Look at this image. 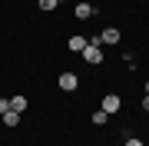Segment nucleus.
<instances>
[{"instance_id": "1", "label": "nucleus", "mask_w": 149, "mask_h": 146, "mask_svg": "<svg viewBox=\"0 0 149 146\" xmlns=\"http://www.w3.org/2000/svg\"><path fill=\"white\" fill-rule=\"evenodd\" d=\"M83 60L90 66H96V63H103V50H100V37L93 40V43H86V50H83Z\"/></svg>"}, {"instance_id": "2", "label": "nucleus", "mask_w": 149, "mask_h": 146, "mask_svg": "<svg viewBox=\"0 0 149 146\" xmlns=\"http://www.w3.org/2000/svg\"><path fill=\"white\" fill-rule=\"evenodd\" d=\"M76 87H80L76 73H60V90H63V93H73Z\"/></svg>"}, {"instance_id": "3", "label": "nucleus", "mask_w": 149, "mask_h": 146, "mask_svg": "<svg viewBox=\"0 0 149 146\" xmlns=\"http://www.w3.org/2000/svg\"><path fill=\"white\" fill-rule=\"evenodd\" d=\"M119 106H123V100L116 96V93H109V96L103 100V113H109V116H113V113H119Z\"/></svg>"}, {"instance_id": "4", "label": "nucleus", "mask_w": 149, "mask_h": 146, "mask_svg": "<svg viewBox=\"0 0 149 146\" xmlns=\"http://www.w3.org/2000/svg\"><path fill=\"white\" fill-rule=\"evenodd\" d=\"M93 13H96V10L86 3V0H76V20H86V17H93Z\"/></svg>"}, {"instance_id": "5", "label": "nucleus", "mask_w": 149, "mask_h": 146, "mask_svg": "<svg viewBox=\"0 0 149 146\" xmlns=\"http://www.w3.org/2000/svg\"><path fill=\"white\" fill-rule=\"evenodd\" d=\"M100 43H119V30L116 27H106L100 33Z\"/></svg>"}, {"instance_id": "6", "label": "nucleus", "mask_w": 149, "mask_h": 146, "mask_svg": "<svg viewBox=\"0 0 149 146\" xmlns=\"http://www.w3.org/2000/svg\"><path fill=\"white\" fill-rule=\"evenodd\" d=\"M86 43H90V40H86V37H70V50H73V53H83V50H86Z\"/></svg>"}, {"instance_id": "7", "label": "nucleus", "mask_w": 149, "mask_h": 146, "mask_svg": "<svg viewBox=\"0 0 149 146\" xmlns=\"http://www.w3.org/2000/svg\"><path fill=\"white\" fill-rule=\"evenodd\" d=\"M10 110L23 113V110H27V96H10Z\"/></svg>"}, {"instance_id": "8", "label": "nucleus", "mask_w": 149, "mask_h": 146, "mask_svg": "<svg viewBox=\"0 0 149 146\" xmlns=\"http://www.w3.org/2000/svg\"><path fill=\"white\" fill-rule=\"evenodd\" d=\"M3 123L7 126H17V123H20V113H17V110H7V113H3Z\"/></svg>"}, {"instance_id": "9", "label": "nucleus", "mask_w": 149, "mask_h": 146, "mask_svg": "<svg viewBox=\"0 0 149 146\" xmlns=\"http://www.w3.org/2000/svg\"><path fill=\"white\" fill-rule=\"evenodd\" d=\"M37 3H40V10H56L60 0H37Z\"/></svg>"}, {"instance_id": "10", "label": "nucleus", "mask_w": 149, "mask_h": 146, "mask_svg": "<svg viewBox=\"0 0 149 146\" xmlns=\"http://www.w3.org/2000/svg\"><path fill=\"white\" fill-rule=\"evenodd\" d=\"M106 116H109V113H103V110H96V113H93V123H96V126H103V123H106Z\"/></svg>"}, {"instance_id": "11", "label": "nucleus", "mask_w": 149, "mask_h": 146, "mask_svg": "<svg viewBox=\"0 0 149 146\" xmlns=\"http://www.w3.org/2000/svg\"><path fill=\"white\" fill-rule=\"evenodd\" d=\"M126 146H146L143 140H136V136H129V140H126Z\"/></svg>"}, {"instance_id": "12", "label": "nucleus", "mask_w": 149, "mask_h": 146, "mask_svg": "<svg viewBox=\"0 0 149 146\" xmlns=\"http://www.w3.org/2000/svg\"><path fill=\"white\" fill-rule=\"evenodd\" d=\"M7 110H10V100H0V116H3Z\"/></svg>"}, {"instance_id": "13", "label": "nucleus", "mask_w": 149, "mask_h": 146, "mask_svg": "<svg viewBox=\"0 0 149 146\" xmlns=\"http://www.w3.org/2000/svg\"><path fill=\"white\" fill-rule=\"evenodd\" d=\"M143 110H146V113H149V93H146V96H143Z\"/></svg>"}]
</instances>
